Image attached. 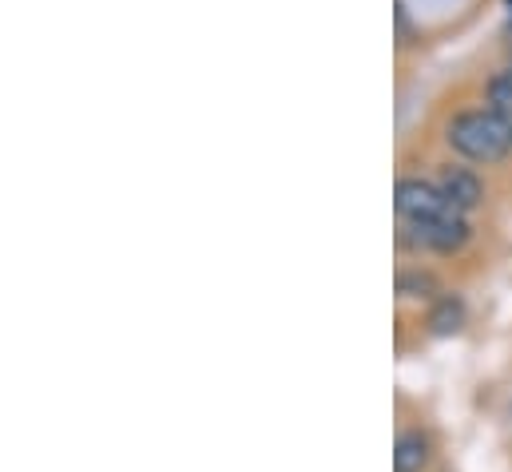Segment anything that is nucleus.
Returning a JSON list of instances; mask_svg holds the SVG:
<instances>
[{"mask_svg": "<svg viewBox=\"0 0 512 472\" xmlns=\"http://www.w3.org/2000/svg\"><path fill=\"white\" fill-rule=\"evenodd\" d=\"M489 104L497 116H505L512 123V72H501L493 84H489Z\"/></svg>", "mask_w": 512, "mask_h": 472, "instance_id": "6e6552de", "label": "nucleus"}, {"mask_svg": "<svg viewBox=\"0 0 512 472\" xmlns=\"http://www.w3.org/2000/svg\"><path fill=\"white\" fill-rule=\"evenodd\" d=\"M397 294H401V298H429V294H437V282H433V274L405 270V274L397 278Z\"/></svg>", "mask_w": 512, "mask_h": 472, "instance_id": "0eeeda50", "label": "nucleus"}, {"mask_svg": "<svg viewBox=\"0 0 512 472\" xmlns=\"http://www.w3.org/2000/svg\"><path fill=\"white\" fill-rule=\"evenodd\" d=\"M429 326H433V334H441V338L457 334V330L465 326V302H461V298H441V302L433 306V314H429Z\"/></svg>", "mask_w": 512, "mask_h": 472, "instance_id": "423d86ee", "label": "nucleus"}, {"mask_svg": "<svg viewBox=\"0 0 512 472\" xmlns=\"http://www.w3.org/2000/svg\"><path fill=\"white\" fill-rule=\"evenodd\" d=\"M449 143L473 159V163H497L505 159L512 147V123L505 116H497L493 108L485 112H461L449 127Z\"/></svg>", "mask_w": 512, "mask_h": 472, "instance_id": "f257e3e1", "label": "nucleus"}, {"mask_svg": "<svg viewBox=\"0 0 512 472\" xmlns=\"http://www.w3.org/2000/svg\"><path fill=\"white\" fill-rule=\"evenodd\" d=\"M449 211H453V207H449V199L441 195V187H433V183H425V179H401V183H397V215H401L413 231H421V227L445 219Z\"/></svg>", "mask_w": 512, "mask_h": 472, "instance_id": "f03ea898", "label": "nucleus"}, {"mask_svg": "<svg viewBox=\"0 0 512 472\" xmlns=\"http://www.w3.org/2000/svg\"><path fill=\"white\" fill-rule=\"evenodd\" d=\"M437 187H441V195L449 199V207L461 211V215L473 211V207L485 199V187H481V179H477L469 167H445Z\"/></svg>", "mask_w": 512, "mask_h": 472, "instance_id": "7ed1b4c3", "label": "nucleus"}, {"mask_svg": "<svg viewBox=\"0 0 512 472\" xmlns=\"http://www.w3.org/2000/svg\"><path fill=\"white\" fill-rule=\"evenodd\" d=\"M465 238H469V223H465L461 211H449L445 219H437V223H429V227L417 231V242H421V246H433V250H441V254L461 250Z\"/></svg>", "mask_w": 512, "mask_h": 472, "instance_id": "20e7f679", "label": "nucleus"}, {"mask_svg": "<svg viewBox=\"0 0 512 472\" xmlns=\"http://www.w3.org/2000/svg\"><path fill=\"white\" fill-rule=\"evenodd\" d=\"M429 465V437L421 429H409L393 445V472H421Z\"/></svg>", "mask_w": 512, "mask_h": 472, "instance_id": "39448f33", "label": "nucleus"}]
</instances>
